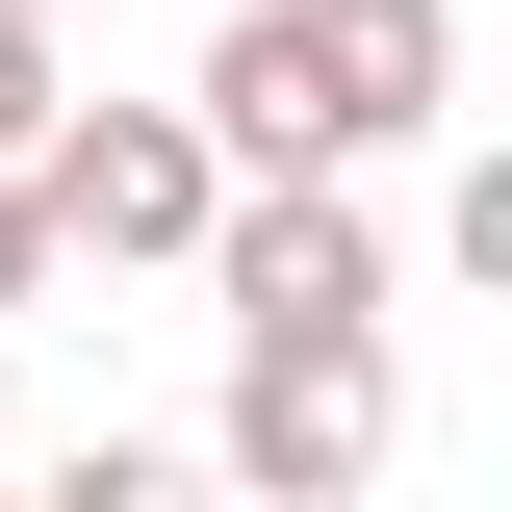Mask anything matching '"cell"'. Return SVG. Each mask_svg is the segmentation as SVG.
<instances>
[{"mask_svg":"<svg viewBox=\"0 0 512 512\" xmlns=\"http://www.w3.org/2000/svg\"><path fill=\"white\" fill-rule=\"evenodd\" d=\"M256 512H359L384 487V308H308V333H231V410H205Z\"/></svg>","mask_w":512,"mask_h":512,"instance_id":"2","label":"cell"},{"mask_svg":"<svg viewBox=\"0 0 512 512\" xmlns=\"http://www.w3.org/2000/svg\"><path fill=\"white\" fill-rule=\"evenodd\" d=\"M205 205H231L205 103H52L26 128V231L52 256H205Z\"/></svg>","mask_w":512,"mask_h":512,"instance_id":"3","label":"cell"},{"mask_svg":"<svg viewBox=\"0 0 512 512\" xmlns=\"http://www.w3.org/2000/svg\"><path fill=\"white\" fill-rule=\"evenodd\" d=\"M26 26H52V0H26Z\"/></svg>","mask_w":512,"mask_h":512,"instance_id":"6","label":"cell"},{"mask_svg":"<svg viewBox=\"0 0 512 512\" xmlns=\"http://www.w3.org/2000/svg\"><path fill=\"white\" fill-rule=\"evenodd\" d=\"M26 128H52V26L0 0V180H26Z\"/></svg>","mask_w":512,"mask_h":512,"instance_id":"4","label":"cell"},{"mask_svg":"<svg viewBox=\"0 0 512 512\" xmlns=\"http://www.w3.org/2000/svg\"><path fill=\"white\" fill-rule=\"evenodd\" d=\"M0 308H52V231H26V180H0Z\"/></svg>","mask_w":512,"mask_h":512,"instance_id":"5","label":"cell"},{"mask_svg":"<svg viewBox=\"0 0 512 512\" xmlns=\"http://www.w3.org/2000/svg\"><path fill=\"white\" fill-rule=\"evenodd\" d=\"M205 154L231 180H359V154H410V128L461 103V0H205Z\"/></svg>","mask_w":512,"mask_h":512,"instance_id":"1","label":"cell"}]
</instances>
